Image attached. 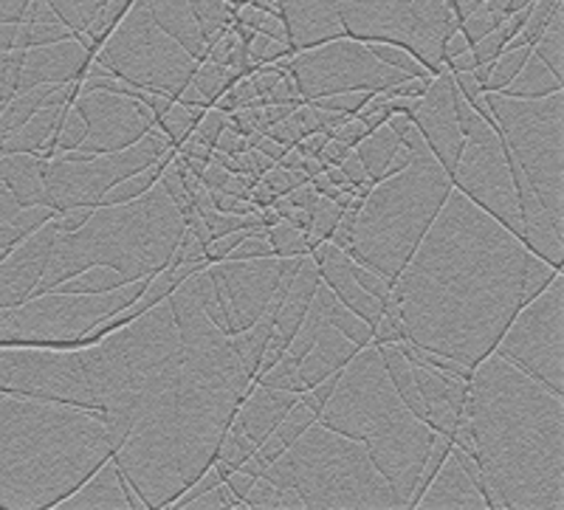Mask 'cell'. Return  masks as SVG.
<instances>
[{"mask_svg": "<svg viewBox=\"0 0 564 510\" xmlns=\"http://www.w3.org/2000/svg\"><path fill=\"white\" fill-rule=\"evenodd\" d=\"M226 121H229V113H224V110L218 108H206L198 121V128H195L193 133L198 135L204 144H209V148L215 150V141H218V135L226 130Z\"/></svg>", "mask_w": 564, "mask_h": 510, "instance_id": "f6af8a7d", "label": "cell"}, {"mask_svg": "<svg viewBox=\"0 0 564 510\" xmlns=\"http://www.w3.org/2000/svg\"><path fill=\"white\" fill-rule=\"evenodd\" d=\"M417 508H486V502H482L475 485H471V479L466 477V471L457 466V459L449 454V459L443 463V468L432 479L430 488L423 491Z\"/></svg>", "mask_w": 564, "mask_h": 510, "instance_id": "d4e9b609", "label": "cell"}, {"mask_svg": "<svg viewBox=\"0 0 564 510\" xmlns=\"http://www.w3.org/2000/svg\"><path fill=\"white\" fill-rule=\"evenodd\" d=\"M88 65L90 57L77 40H63V43L29 48L26 57H23V68H20L18 94L40 88V85H63L83 79Z\"/></svg>", "mask_w": 564, "mask_h": 510, "instance_id": "ac0fdd59", "label": "cell"}, {"mask_svg": "<svg viewBox=\"0 0 564 510\" xmlns=\"http://www.w3.org/2000/svg\"><path fill=\"white\" fill-rule=\"evenodd\" d=\"M280 12L296 52L345 37L339 0H280Z\"/></svg>", "mask_w": 564, "mask_h": 510, "instance_id": "d6986e66", "label": "cell"}, {"mask_svg": "<svg viewBox=\"0 0 564 510\" xmlns=\"http://www.w3.org/2000/svg\"><path fill=\"white\" fill-rule=\"evenodd\" d=\"M452 186L522 240L525 229H522L520 200H517L511 178V155H508L500 133L480 144L463 148L460 164L452 175Z\"/></svg>", "mask_w": 564, "mask_h": 510, "instance_id": "4fadbf2b", "label": "cell"}, {"mask_svg": "<svg viewBox=\"0 0 564 510\" xmlns=\"http://www.w3.org/2000/svg\"><path fill=\"white\" fill-rule=\"evenodd\" d=\"M265 240H269L271 251H274V257H302V254H311V246H308V231L296 229V226H291L289 220H280L276 226H271L269 235H265Z\"/></svg>", "mask_w": 564, "mask_h": 510, "instance_id": "74e56055", "label": "cell"}, {"mask_svg": "<svg viewBox=\"0 0 564 510\" xmlns=\"http://www.w3.org/2000/svg\"><path fill=\"white\" fill-rule=\"evenodd\" d=\"M533 54V45H520V48H506V52L500 54V57L494 59V68H491V77H488L486 88H482V94L486 90H506L508 85L513 83V77L520 74L522 65L531 59Z\"/></svg>", "mask_w": 564, "mask_h": 510, "instance_id": "d590c367", "label": "cell"}, {"mask_svg": "<svg viewBox=\"0 0 564 510\" xmlns=\"http://www.w3.org/2000/svg\"><path fill=\"white\" fill-rule=\"evenodd\" d=\"M350 144H345V141H339V139H327L325 141V148H322V153H319V164L322 166H339L341 161L347 159V155H350Z\"/></svg>", "mask_w": 564, "mask_h": 510, "instance_id": "681fc988", "label": "cell"}, {"mask_svg": "<svg viewBox=\"0 0 564 510\" xmlns=\"http://www.w3.org/2000/svg\"><path fill=\"white\" fill-rule=\"evenodd\" d=\"M311 257H314L316 269H319L322 282L334 291L336 300H339L341 305L350 307L356 316H361L370 327L376 325L381 311H384V302L376 300L372 294H367L365 287L356 282V276H352L350 271V257L327 240H322L319 246L311 251Z\"/></svg>", "mask_w": 564, "mask_h": 510, "instance_id": "ffe728a7", "label": "cell"}, {"mask_svg": "<svg viewBox=\"0 0 564 510\" xmlns=\"http://www.w3.org/2000/svg\"><path fill=\"white\" fill-rule=\"evenodd\" d=\"M372 90H352V94H334V96H319V99H311V108L322 110H334V113L356 116L367 102H370Z\"/></svg>", "mask_w": 564, "mask_h": 510, "instance_id": "b9f144b4", "label": "cell"}, {"mask_svg": "<svg viewBox=\"0 0 564 510\" xmlns=\"http://www.w3.org/2000/svg\"><path fill=\"white\" fill-rule=\"evenodd\" d=\"M184 235V220L161 184L130 204L97 206L94 217L74 235H57L54 254L32 296L48 294L85 269L102 265L130 282L164 269Z\"/></svg>", "mask_w": 564, "mask_h": 510, "instance_id": "5b68a950", "label": "cell"}, {"mask_svg": "<svg viewBox=\"0 0 564 510\" xmlns=\"http://www.w3.org/2000/svg\"><path fill=\"white\" fill-rule=\"evenodd\" d=\"M57 235L59 231L48 220L20 246H14L7 260L0 262V307H18L32 300L34 287L40 285L48 262H52Z\"/></svg>", "mask_w": 564, "mask_h": 510, "instance_id": "e0dca14e", "label": "cell"}, {"mask_svg": "<svg viewBox=\"0 0 564 510\" xmlns=\"http://www.w3.org/2000/svg\"><path fill=\"white\" fill-rule=\"evenodd\" d=\"M254 479H257V477H251V474L231 471V477L226 479L224 485L231 491V497L240 499V502L246 504V497H249V491H251V488H254Z\"/></svg>", "mask_w": 564, "mask_h": 510, "instance_id": "816d5d0a", "label": "cell"}, {"mask_svg": "<svg viewBox=\"0 0 564 510\" xmlns=\"http://www.w3.org/2000/svg\"><path fill=\"white\" fill-rule=\"evenodd\" d=\"M325 141H327L325 133H311V135H305V139L296 141L294 150L300 155H308V159H319L322 148H325Z\"/></svg>", "mask_w": 564, "mask_h": 510, "instance_id": "f5cc1de1", "label": "cell"}, {"mask_svg": "<svg viewBox=\"0 0 564 510\" xmlns=\"http://www.w3.org/2000/svg\"><path fill=\"white\" fill-rule=\"evenodd\" d=\"M562 415V398L497 352L477 363L466 417L500 508H564Z\"/></svg>", "mask_w": 564, "mask_h": 510, "instance_id": "7a4b0ae2", "label": "cell"}, {"mask_svg": "<svg viewBox=\"0 0 564 510\" xmlns=\"http://www.w3.org/2000/svg\"><path fill=\"white\" fill-rule=\"evenodd\" d=\"M260 257H274L265 237H246L238 249L231 251L229 260H260Z\"/></svg>", "mask_w": 564, "mask_h": 510, "instance_id": "7dc6e473", "label": "cell"}, {"mask_svg": "<svg viewBox=\"0 0 564 510\" xmlns=\"http://www.w3.org/2000/svg\"><path fill=\"white\" fill-rule=\"evenodd\" d=\"M367 133H370V130H367L365 121L356 119V116H350V119H347L341 128L334 130V135H330V139H339V141H345V144H350V148H356V144H359Z\"/></svg>", "mask_w": 564, "mask_h": 510, "instance_id": "c3c4849f", "label": "cell"}, {"mask_svg": "<svg viewBox=\"0 0 564 510\" xmlns=\"http://www.w3.org/2000/svg\"><path fill=\"white\" fill-rule=\"evenodd\" d=\"M285 68L300 90L302 102H311L319 96L352 94V90L379 94L406 79V74L379 63L365 43L352 37L330 40V43L296 52L294 57L285 59Z\"/></svg>", "mask_w": 564, "mask_h": 510, "instance_id": "8fae6325", "label": "cell"}, {"mask_svg": "<svg viewBox=\"0 0 564 510\" xmlns=\"http://www.w3.org/2000/svg\"><path fill=\"white\" fill-rule=\"evenodd\" d=\"M365 45L370 48V54L379 59V63L401 70V74H406V77H432L430 70L423 68V65L417 63L406 48H401V45H390V43H365Z\"/></svg>", "mask_w": 564, "mask_h": 510, "instance_id": "ab89813d", "label": "cell"}, {"mask_svg": "<svg viewBox=\"0 0 564 510\" xmlns=\"http://www.w3.org/2000/svg\"><path fill=\"white\" fill-rule=\"evenodd\" d=\"M339 170H341V173H345L347 184H352V186H359V184H365V181H370V178H367L365 164H361L359 155H356V150H350V155H347V159L341 161Z\"/></svg>", "mask_w": 564, "mask_h": 510, "instance_id": "f907efd6", "label": "cell"}, {"mask_svg": "<svg viewBox=\"0 0 564 510\" xmlns=\"http://www.w3.org/2000/svg\"><path fill=\"white\" fill-rule=\"evenodd\" d=\"M204 110L206 108H184V105L173 102L170 105L167 113L155 121V128L167 135V141L173 144V148H178L181 141H184L186 135L198 128V121H200V116H204Z\"/></svg>", "mask_w": 564, "mask_h": 510, "instance_id": "e575fe53", "label": "cell"}, {"mask_svg": "<svg viewBox=\"0 0 564 510\" xmlns=\"http://www.w3.org/2000/svg\"><path fill=\"white\" fill-rule=\"evenodd\" d=\"M316 421H319V415H314V412H311L308 406H302L300 398H296L294 406L289 409V415L282 417L280 426L274 428V437L282 443V446L291 448L296 441H300L302 434H305L311 426H314Z\"/></svg>", "mask_w": 564, "mask_h": 510, "instance_id": "60d3db41", "label": "cell"}, {"mask_svg": "<svg viewBox=\"0 0 564 510\" xmlns=\"http://www.w3.org/2000/svg\"><path fill=\"white\" fill-rule=\"evenodd\" d=\"M452 189L435 155L412 153L406 170L372 186L356 220V242L345 254L395 285Z\"/></svg>", "mask_w": 564, "mask_h": 510, "instance_id": "8992f818", "label": "cell"}, {"mask_svg": "<svg viewBox=\"0 0 564 510\" xmlns=\"http://www.w3.org/2000/svg\"><path fill=\"white\" fill-rule=\"evenodd\" d=\"M352 150H356L359 161L365 164L367 178H370L372 184H381L387 166H390L392 161H395V155L401 153V141H398V135L392 133L387 124H381V128L370 130Z\"/></svg>", "mask_w": 564, "mask_h": 510, "instance_id": "83f0119b", "label": "cell"}, {"mask_svg": "<svg viewBox=\"0 0 564 510\" xmlns=\"http://www.w3.org/2000/svg\"><path fill=\"white\" fill-rule=\"evenodd\" d=\"M296 367H300V361H294V358L289 356V350H285V356L280 358V361L271 367V370L260 372V376H254V387H263V390H285V392H305L302 390L300 378H296Z\"/></svg>", "mask_w": 564, "mask_h": 510, "instance_id": "f35d334b", "label": "cell"}, {"mask_svg": "<svg viewBox=\"0 0 564 510\" xmlns=\"http://www.w3.org/2000/svg\"><path fill=\"white\" fill-rule=\"evenodd\" d=\"M376 350H379L381 361H384L387 378H390L392 390L398 392L401 403L410 409L417 421H426V409H423L421 395H417L415 378H412V367H410V361H406L404 352H401V347H398V345H376Z\"/></svg>", "mask_w": 564, "mask_h": 510, "instance_id": "f1b7e54d", "label": "cell"}, {"mask_svg": "<svg viewBox=\"0 0 564 510\" xmlns=\"http://www.w3.org/2000/svg\"><path fill=\"white\" fill-rule=\"evenodd\" d=\"M528 262L520 237L452 189L390 291L404 341L475 370L525 307Z\"/></svg>", "mask_w": 564, "mask_h": 510, "instance_id": "6da1fadb", "label": "cell"}, {"mask_svg": "<svg viewBox=\"0 0 564 510\" xmlns=\"http://www.w3.org/2000/svg\"><path fill=\"white\" fill-rule=\"evenodd\" d=\"M70 108L77 110L85 121V141L77 150L88 155H108L128 150L150 128H155L148 105H141L139 99L102 94V90L79 94L70 102Z\"/></svg>", "mask_w": 564, "mask_h": 510, "instance_id": "9a60e30c", "label": "cell"}, {"mask_svg": "<svg viewBox=\"0 0 564 510\" xmlns=\"http://www.w3.org/2000/svg\"><path fill=\"white\" fill-rule=\"evenodd\" d=\"M345 37L401 45L432 77L446 70L443 45L460 29L446 0H339Z\"/></svg>", "mask_w": 564, "mask_h": 510, "instance_id": "9c48e42d", "label": "cell"}, {"mask_svg": "<svg viewBox=\"0 0 564 510\" xmlns=\"http://www.w3.org/2000/svg\"><path fill=\"white\" fill-rule=\"evenodd\" d=\"M480 96L542 209L562 224V90L542 99H511L497 90Z\"/></svg>", "mask_w": 564, "mask_h": 510, "instance_id": "ba28073f", "label": "cell"}, {"mask_svg": "<svg viewBox=\"0 0 564 510\" xmlns=\"http://www.w3.org/2000/svg\"><path fill=\"white\" fill-rule=\"evenodd\" d=\"M189 83H193V88L198 90L200 99H204V102L212 108V105H215V99H218L224 90L235 88V85L240 83V77L231 68H226V65L204 59V63H198V68H195V74Z\"/></svg>", "mask_w": 564, "mask_h": 510, "instance_id": "d6a6232c", "label": "cell"}, {"mask_svg": "<svg viewBox=\"0 0 564 510\" xmlns=\"http://www.w3.org/2000/svg\"><path fill=\"white\" fill-rule=\"evenodd\" d=\"M564 85V79L553 77V70L547 68L536 54H531L522 70L513 77V83L506 90H500L502 96H511V99H542V96L558 94Z\"/></svg>", "mask_w": 564, "mask_h": 510, "instance_id": "f546056e", "label": "cell"}, {"mask_svg": "<svg viewBox=\"0 0 564 510\" xmlns=\"http://www.w3.org/2000/svg\"><path fill=\"white\" fill-rule=\"evenodd\" d=\"M18 26L14 23H0V54L18 52Z\"/></svg>", "mask_w": 564, "mask_h": 510, "instance_id": "db71d44e", "label": "cell"}, {"mask_svg": "<svg viewBox=\"0 0 564 510\" xmlns=\"http://www.w3.org/2000/svg\"><path fill=\"white\" fill-rule=\"evenodd\" d=\"M128 276H122L119 271L113 269H102V265H94V269H85L83 274L70 276L68 282H63V285H57L54 291H59V294H110V291H116V287L128 285Z\"/></svg>", "mask_w": 564, "mask_h": 510, "instance_id": "1f68e13d", "label": "cell"}, {"mask_svg": "<svg viewBox=\"0 0 564 510\" xmlns=\"http://www.w3.org/2000/svg\"><path fill=\"white\" fill-rule=\"evenodd\" d=\"M110 457L108 432L85 409L0 398V508H57Z\"/></svg>", "mask_w": 564, "mask_h": 510, "instance_id": "3957f363", "label": "cell"}, {"mask_svg": "<svg viewBox=\"0 0 564 510\" xmlns=\"http://www.w3.org/2000/svg\"><path fill=\"white\" fill-rule=\"evenodd\" d=\"M65 108H68V105H63V108H40L23 128H18L9 135H0V155H43L45 148H48V141H52V135L57 133L59 121H63L65 116Z\"/></svg>", "mask_w": 564, "mask_h": 510, "instance_id": "4316f807", "label": "cell"}, {"mask_svg": "<svg viewBox=\"0 0 564 510\" xmlns=\"http://www.w3.org/2000/svg\"><path fill=\"white\" fill-rule=\"evenodd\" d=\"M144 7H148L150 18L161 32L170 34L195 63H204L206 43L189 0H144Z\"/></svg>", "mask_w": 564, "mask_h": 510, "instance_id": "cb8c5ba5", "label": "cell"}, {"mask_svg": "<svg viewBox=\"0 0 564 510\" xmlns=\"http://www.w3.org/2000/svg\"><path fill=\"white\" fill-rule=\"evenodd\" d=\"M296 392L285 390H263V387H254L249 395L243 398V403L238 406V415L235 421L243 426V432L249 434V441L254 446L269 437L276 426L282 423V417L289 415V409L296 403Z\"/></svg>", "mask_w": 564, "mask_h": 510, "instance_id": "44dd1931", "label": "cell"}, {"mask_svg": "<svg viewBox=\"0 0 564 510\" xmlns=\"http://www.w3.org/2000/svg\"><path fill=\"white\" fill-rule=\"evenodd\" d=\"M3 105H7V102H0V113H3Z\"/></svg>", "mask_w": 564, "mask_h": 510, "instance_id": "11a10c76", "label": "cell"}, {"mask_svg": "<svg viewBox=\"0 0 564 510\" xmlns=\"http://www.w3.org/2000/svg\"><path fill=\"white\" fill-rule=\"evenodd\" d=\"M285 457L294 471V491L305 508H395V497L379 468L372 466L365 443L341 437L319 421L302 434Z\"/></svg>", "mask_w": 564, "mask_h": 510, "instance_id": "52a82bcc", "label": "cell"}, {"mask_svg": "<svg viewBox=\"0 0 564 510\" xmlns=\"http://www.w3.org/2000/svg\"><path fill=\"white\" fill-rule=\"evenodd\" d=\"M533 54H536L547 68L553 70V77L564 79V18H562V9L553 14V20L547 23L545 34L539 37V43L533 45Z\"/></svg>", "mask_w": 564, "mask_h": 510, "instance_id": "836d02e7", "label": "cell"}, {"mask_svg": "<svg viewBox=\"0 0 564 510\" xmlns=\"http://www.w3.org/2000/svg\"><path fill=\"white\" fill-rule=\"evenodd\" d=\"M63 510H88V508H128L122 493V482L116 477L113 463H105L99 471L90 474L77 491L65 497L63 502L57 504Z\"/></svg>", "mask_w": 564, "mask_h": 510, "instance_id": "484cf974", "label": "cell"}, {"mask_svg": "<svg viewBox=\"0 0 564 510\" xmlns=\"http://www.w3.org/2000/svg\"><path fill=\"white\" fill-rule=\"evenodd\" d=\"M23 57L26 52H3L0 54V102H9L12 96H18V79L20 68H23Z\"/></svg>", "mask_w": 564, "mask_h": 510, "instance_id": "7bdbcfd3", "label": "cell"}, {"mask_svg": "<svg viewBox=\"0 0 564 510\" xmlns=\"http://www.w3.org/2000/svg\"><path fill=\"white\" fill-rule=\"evenodd\" d=\"M350 271H352V276H356V282L365 287L367 294H372L376 300H381V302L390 300V291H392L390 280H384L381 274H376V271L365 269V265H359V262H352V260H350Z\"/></svg>", "mask_w": 564, "mask_h": 510, "instance_id": "bcb514c9", "label": "cell"}, {"mask_svg": "<svg viewBox=\"0 0 564 510\" xmlns=\"http://www.w3.org/2000/svg\"><path fill=\"white\" fill-rule=\"evenodd\" d=\"M455 79H452V70H443L437 77H432L426 94L417 99V110L412 116V121L421 130L423 141L430 153L435 155L437 164L446 170V175H455L457 164H460L463 141L460 128H457V116H455Z\"/></svg>", "mask_w": 564, "mask_h": 510, "instance_id": "2e32d148", "label": "cell"}, {"mask_svg": "<svg viewBox=\"0 0 564 510\" xmlns=\"http://www.w3.org/2000/svg\"><path fill=\"white\" fill-rule=\"evenodd\" d=\"M94 211H97V206H70V209L54 211L52 224L59 235H74V231H79L88 224Z\"/></svg>", "mask_w": 564, "mask_h": 510, "instance_id": "ee69618b", "label": "cell"}, {"mask_svg": "<svg viewBox=\"0 0 564 510\" xmlns=\"http://www.w3.org/2000/svg\"><path fill=\"white\" fill-rule=\"evenodd\" d=\"M246 508L296 510V508H305V502H302V497L294 491V488H289V491H280V488H274V485L265 482V479H254V488H251L249 497H246Z\"/></svg>", "mask_w": 564, "mask_h": 510, "instance_id": "8d00e7d4", "label": "cell"}, {"mask_svg": "<svg viewBox=\"0 0 564 510\" xmlns=\"http://www.w3.org/2000/svg\"><path fill=\"white\" fill-rule=\"evenodd\" d=\"M271 336H274V322H271L269 316H263V319L254 322L249 330H243V333H238V336L229 338L231 352L238 356L240 367H243L246 376L249 378H254L257 370H260V361H263V352H265V347H269Z\"/></svg>", "mask_w": 564, "mask_h": 510, "instance_id": "4dcf8cb0", "label": "cell"}, {"mask_svg": "<svg viewBox=\"0 0 564 510\" xmlns=\"http://www.w3.org/2000/svg\"><path fill=\"white\" fill-rule=\"evenodd\" d=\"M0 398H3V395H0Z\"/></svg>", "mask_w": 564, "mask_h": 510, "instance_id": "9f6ffc18", "label": "cell"}, {"mask_svg": "<svg viewBox=\"0 0 564 510\" xmlns=\"http://www.w3.org/2000/svg\"><path fill=\"white\" fill-rule=\"evenodd\" d=\"M94 63L105 65L130 88L164 94L173 102L198 68V63L170 34L155 26L144 0H133V7L116 23Z\"/></svg>", "mask_w": 564, "mask_h": 510, "instance_id": "30bf717a", "label": "cell"}, {"mask_svg": "<svg viewBox=\"0 0 564 510\" xmlns=\"http://www.w3.org/2000/svg\"><path fill=\"white\" fill-rule=\"evenodd\" d=\"M562 313H564V282L562 274L551 282L533 302H528L511 319L502 333L500 345L494 352L525 376L539 381L553 395L562 398L564 370H562Z\"/></svg>", "mask_w": 564, "mask_h": 510, "instance_id": "7c38bea8", "label": "cell"}, {"mask_svg": "<svg viewBox=\"0 0 564 510\" xmlns=\"http://www.w3.org/2000/svg\"><path fill=\"white\" fill-rule=\"evenodd\" d=\"M361 347H356L350 338L341 336L336 327L325 325L316 333L314 350L302 358L300 367H296V378H300L302 390H311L319 381H325L327 376H334L336 370H341L347 361H350Z\"/></svg>", "mask_w": 564, "mask_h": 510, "instance_id": "603a6c76", "label": "cell"}, {"mask_svg": "<svg viewBox=\"0 0 564 510\" xmlns=\"http://www.w3.org/2000/svg\"><path fill=\"white\" fill-rule=\"evenodd\" d=\"M319 423L341 437L365 443L372 466L379 468L404 508H410L435 432L401 403L376 345L361 347L345 363Z\"/></svg>", "mask_w": 564, "mask_h": 510, "instance_id": "277c9868", "label": "cell"}, {"mask_svg": "<svg viewBox=\"0 0 564 510\" xmlns=\"http://www.w3.org/2000/svg\"><path fill=\"white\" fill-rule=\"evenodd\" d=\"M45 170L48 159L32 153L0 155V184L7 186L20 206H48V189H45Z\"/></svg>", "mask_w": 564, "mask_h": 510, "instance_id": "7402d4cb", "label": "cell"}, {"mask_svg": "<svg viewBox=\"0 0 564 510\" xmlns=\"http://www.w3.org/2000/svg\"><path fill=\"white\" fill-rule=\"evenodd\" d=\"M302 257H260V260L212 262L209 271L218 276L220 291H224L226 302H229L235 336L249 330L254 322L263 319L280 282L300 269Z\"/></svg>", "mask_w": 564, "mask_h": 510, "instance_id": "5bb4252c", "label": "cell"}]
</instances>
